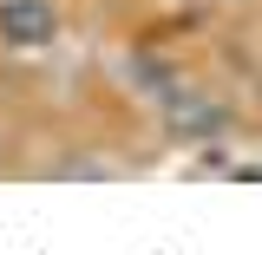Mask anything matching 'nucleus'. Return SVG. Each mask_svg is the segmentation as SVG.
Here are the masks:
<instances>
[{
    "instance_id": "nucleus-1",
    "label": "nucleus",
    "mask_w": 262,
    "mask_h": 255,
    "mask_svg": "<svg viewBox=\"0 0 262 255\" xmlns=\"http://www.w3.org/2000/svg\"><path fill=\"white\" fill-rule=\"evenodd\" d=\"M59 39V7L53 0H0V46L39 53Z\"/></svg>"
},
{
    "instance_id": "nucleus-2",
    "label": "nucleus",
    "mask_w": 262,
    "mask_h": 255,
    "mask_svg": "<svg viewBox=\"0 0 262 255\" xmlns=\"http://www.w3.org/2000/svg\"><path fill=\"white\" fill-rule=\"evenodd\" d=\"M158 105H164V118H170V131H184V137L223 131V105H210V98H196V92H177V85H170Z\"/></svg>"
}]
</instances>
